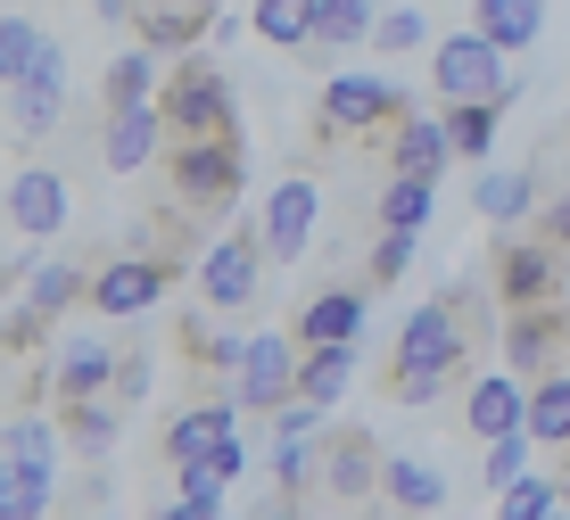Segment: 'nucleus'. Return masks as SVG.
Instances as JSON below:
<instances>
[{
  "mask_svg": "<svg viewBox=\"0 0 570 520\" xmlns=\"http://www.w3.org/2000/svg\"><path fill=\"white\" fill-rule=\"evenodd\" d=\"M157 116H166L174 141H215V133H240V99L232 75L215 67V50H183L157 84Z\"/></svg>",
  "mask_w": 570,
  "mask_h": 520,
  "instance_id": "1",
  "label": "nucleus"
},
{
  "mask_svg": "<svg viewBox=\"0 0 570 520\" xmlns=\"http://www.w3.org/2000/svg\"><path fill=\"white\" fill-rule=\"evenodd\" d=\"M166 183L190 215H232L248 190V141L240 133H215V141H174L166 149Z\"/></svg>",
  "mask_w": 570,
  "mask_h": 520,
  "instance_id": "2",
  "label": "nucleus"
},
{
  "mask_svg": "<svg viewBox=\"0 0 570 520\" xmlns=\"http://www.w3.org/2000/svg\"><path fill=\"white\" fill-rule=\"evenodd\" d=\"M430 91H439V108H463V99H504V108H513L521 75L504 67V50L488 42L480 26H463V33H439V42H430Z\"/></svg>",
  "mask_w": 570,
  "mask_h": 520,
  "instance_id": "3",
  "label": "nucleus"
},
{
  "mask_svg": "<svg viewBox=\"0 0 570 520\" xmlns=\"http://www.w3.org/2000/svg\"><path fill=\"white\" fill-rule=\"evenodd\" d=\"M314 116H323V133L340 141V133H356V141H389V125H405L414 116V99H405L389 75H331L323 99H314Z\"/></svg>",
  "mask_w": 570,
  "mask_h": 520,
  "instance_id": "4",
  "label": "nucleus"
},
{
  "mask_svg": "<svg viewBox=\"0 0 570 520\" xmlns=\"http://www.w3.org/2000/svg\"><path fill=\"white\" fill-rule=\"evenodd\" d=\"M257 290H265V239L248 224L215 232L199 248V297L215 314H240V306H257Z\"/></svg>",
  "mask_w": 570,
  "mask_h": 520,
  "instance_id": "5",
  "label": "nucleus"
},
{
  "mask_svg": "<svg viewBox=\"0 0 570 520\" xmlns=\"http://www.w3.org/2000/svg\"><path fill=\"white\" fill-rule=\"evenodd\" d=\"M166 290H174V265H166L157 248H132V256H108V265L91 273V297H83V306L100 314V323H141Z\"/></svg>",
  "mask_w": 570,
  "mask_h": 520,
  "instance_id": "6",
  "label": "nucleus"
},
{
  "mask_svg": "<svg viewBox=\"0 0 570 520\" xmlns=\"http://www.w3.org/2000/svg\"><path fill=\"white\" fill-rule=\"evenodd\" d=\"M463 355H471V331H463V297H455V290H439V297H422V306L397 323V355H389V364L463 372Z\"/></svg>",
  "mask_w": 570,
  "mask_h": 520,
  "instance_id": "7",
  "label": "nucleus"
},
{
  "mask_svg": "<svg viewBox=\"0 0 570 520\" xmlns=\"http://www.w3.org/2000/svg\"><path fill=\"white\" fill-rule=\"evenodd\" d=\"M314 215H323V190L306 174H282L257 207V239H265V265H298L306 239H314Z\"/></svg>",
  "mask_w": 570,
  "mask_h": 520,
  "instance_id": "8",
  "label": "nucleus"
},
{
  "mask_svg": "<svg viewBox=\"0 0 570 520\" xmlns=\"http://www.w3.org/2000/svg\"><path fill=\"white\" fill-rule=\"evenodd\" d=\"M289 389H298V331H257V339H248V355H240V372H232L240 413L289 405Z\"/></svg>",
  "mask_w": 570,
  "mask_h": 520,
  "instance_id": "9",
  "label": "nucleus"
},
{
  "mask_svg": "<svg viewBox=\"0 0 570 520\" xmlns=\"http://www.w3.org/2000/svg\"><path fill=\"white\" fill-rule=\"evenodd\" d=\"M58 116H67V50L50 42L42 67L9 84V133H17V141H50Z\"/></svg>",
  "mask_w": 570,
  "mask_h": 520,
  "instance_id": "10",
  "label": "nucleus"
},
{
  "mask_svg": "<svg viewBox=\"0 0 570 520\" xmlns=\"http://www.w3.org/2000/svg\"><path fill=\"white\" fill-rule=\"evenodd\" d=\"M554 290H562V248H546V239H504L497 248V297L513 314L554 306Z\"/></svg>",
  "mask_w": 570,
  "mask_h": 520,
  "instance_id": "11",
  "label": "nucleus"
},
{
  "mask_svg": "<svg viewBox=\"0 0 570 520\" xmlns=\"http://www.w3.org/2000/svg\"><path fill=\"white\" fill-rule=\"evenodd\" d=\"M224 438H240V396H199L190 413H174V422L157 430V454L183 471V463H207Z\"/></svg>",
  "mask_w": 570,
  "mask_h": 520,
  "instance_id": "12",
  "label": "nucleus"
},
{
  "mask_svg": "<svg viewBox=\"0 0 570 520\" xmlns=\"http://www.w3.org/2000/svg\"><path fill=\"white\" fill-rule=\"evenodd\" d=\"M529 413V380L521 372H480L463 389V430L480 438V447H497V438H513Z\"/></svg>",
  "mask_w": 570,
  "mask_h": 520,
  "instance_id": "13",
  "label": "nucleus"
},
{
  "mask_svg": "<svg viewBox=\"0 0 570 520\" xmlns=\"http://www.w3.org/2000/svg\"><path fill=\"white\" fill-rule=\"evenodd\" d=\"M0 198H9V224L26 232V239L67 232V174H58V166H17Z\"/></svg>",
  "mask_w": 570,
  "mask_h": 520,
  "instance_id": "14",
  "label": "nucleus"
},
{
  "mask_svg": "<svg viewBox=\"0 0 570 520\" xmlns=\"http://www.w3.org/2000/svg\"><path fill=\"white\" fill-rule=\"evenodd\" d=\"M108 389H116V347L100 331H75L50 364V396L58 405H83V396H108Z\"/></svg>",
  "mask_w": 570,
  "mask_h": 520,
  "instance_id": "15",
  "label": "nucleus"
},
{
  "mask_svg": "<svg viewBox=\"0 0 570 520\" xmlns=\"http://www.w3.org/2000/svg\"><path fill=\"white\" fill-rule=\"evenodd\" d=\"M215 0H141V17H132V26H141V50H207V33H215Z\"/></svg>",
  "mask_w": 570,
  "mask_h": 520,
  "instance_id": "16",
  "label": "nucleus"
},
{
  "mask_svg": "<svg viewBox=\"0 0 570 520\" xmlns=\"http://www.w3.org/2000/svg\"><path fill=\"white\" fill-rule=\"evenodd\" d=\"M289 331H298V347H356V331H364V290H347V282L314 290L306 306L289 314Z\"/></svg>",
  "mask_w": 570,
  "mask_h": 520,
  "instance_id": "17",
  "label": "nucleus"
},
{
  "mask_svg": "<svg viewBox=\"0 0 570 520\" xmlns=\"http://www.w3.org/2000/svg\"><path fill=\"white\" fill-rule=\"evenodd\" d=\"M381 463H389V454L372 447V430L347 422V430L323 447V488L340 496V504H364V496H381Z\"/></svg>",
  "mask_w": 570,
  "mask_h": 520,
  "instance_id": "18",
  "label": "nucleus"
},
{
  "mask_svg": "<svg viewBox=\"0 0 570 520\" xmlns=\"http://www.w3.org/2000/svg\"><path fill=\"white\" fill-rule=\"evenodd\" d=\"M166 141H174V133H166V116H157V99H149V108H116L108 133H100V166L108 174H141L149 157H166Z\"/></svg>",
  "mask_w": 570,
  "mask_h": 520,
  "instance_id": "19",
  "label": "nucleus"
},
{
  "mask_svg": "<svg viewBox=\"0 0 570 520\" xmlns=\"http://www.w3.org/2000/svg\"><path fill=\"white\" fill-rule=\"evenodd\" d=\"M455 166V141H446V116H405V125H389V174H422V183H439V174Z\"/></svg>",
  "mask_w": 570,
  "mask_h": 520,
  "instance_id": "20",
  "label": "nucleus"
},
{
  "mask_svg": "<svg viewBox=\"0 0 570 520\" xmlns=\"http://www.w3.org/2000/svg\"><path fill=\"white\" fill-rule=\"evenodd\" d=\"M554 347H562V314L554 306H529V314L504 323V372L546 380V372H554Z\"/></svg>",
  "mask_w": 570,
  "mask_h": 520,
  "instance_id": "21",
  "label": "nucleus"
},
{
  "mask_svg": "<svg viewBox=\"0 0 570 520\" xmlns=\"http://www.w3.org/2000/svg\"><path fill=\"white\" fill-rule=\"evenodd\" d=\"M58 447H67V438H58V422L42 405H17L9 422H0V454H9L17 471H42V479H58Z\"/></svg>",
  "mask_w": 570,
  "mask_h": 520,
  "instance_id": "22",
  "label": "nucleus"
},
{
  "mask_svg": "<svg viewBox=\"0 0 570 520\" xmlns=\"http://www.w3.org/2000/svg\"><path fill=\"white\" fill-rule=\"evenodd\" d=\"M372 26H381V0H314V58H347L372 42Z\"/></svg>",
  "mask_w": 570,
  "mask_h": 520,
  "instance_id": "23",
  "label": "nucleus"
},
{
  "mask_svg": "<svg viewBox=\"0 0 570 520\" xmlns=\"http://www.w3.org/2000/svg\"><path fill=\"white\" fill-rule=\"evenodd\" d=\"M471 207H480L497 232H513L521 215L538 207V174H529V166H480V183H471Z\"/></svg>",
  "mask_w": 570,
  "mask_h": 520,
  "instance_id": "24",
  "label": "nucleus"
},
{
  "mask_svg": "<svg viewBox=\"0 0 570 520\" xmlns=\"http://www.w3.org/2000/svg\"><path fill=\"white\" fill-rule=\"evenodd\" d=\"M17 297H26L33 314H50V323H58L67 306H83V297H91V273H83V265H67V256H42V248H33L26 290H17Z\"/></svg>",
  "mask_w": 570,
  "mask_h": 520,
  "instance_id": "25",
  "label": "nucleus"
},
{
  "mask_svg": "<svg viewBox=\"0 0 570 520\" xmlns=\"http://www.w3.org/2000/svg\"><path fill=\"white\" fill-rule=\"evenodd\" d=\"M521 430H529V447L570 454V372H562V364L546 372V380H529V413H521Z\"/></svg>",
  "mask_w": 570,
  "mask_h": 520,
  "instance_id": "26",
  "label": "nucleus"
},
{
  "mask_svg": "<svg viewBox=\"0 0 570 520\" xmlns=\"http://www.w3.org/2000/svg\"><path fill=\"white\" fill-rule=\"evenodd\" d=\"M381 496H389V504H397V512H439L446 504V471L439 463H422V454H389V463H381Z\"/></svg>",
  "mask_w": 570,
  "mask_h": 520,
  "instance_id": "27",
  "label": "nucleus"
},
{
  "mask_svg": "<svg viewBox=\"0 0 570 520\" xmlns=\"http://www.w3.org/2000/svg\"><path fill=\"white\" fill-rule=\"evenodd\" d=\"M471 26H480L504 58H521L546 33V0H471Z\"/></svg>",
  "mask_w": 570,
  "mask_h": 520,
  "instance_id": "28",
  "label": "nucleus"
},
{
  "mask_svg": "<svg viewBox=\"0 0 570 520\" xmlns=\"http://www.w3.org/2000/svg\"><path fill=\"white\" fill-rule=\"evenodd\" d=\"M347 380H356V347H298V389L289 396H306V405H340L347 396Z\"/></svg>",
  "mask_w": 570,
  "mask_h": 520,
  "instance_id": "29",
  "label": "nucleus"
},
{
  "mask_svg": "<svg viewBox=\"0 0 570 520\" xmlns=\"http://www.w3.org/2000/svg\"><path fill=\"white\" fill-rule=\"evenodd\" d=\"M116 422H125V405H108V396H83V405H58V438H67L83 463H100L116 447Z\"/></svg>",
  "mask_w": 570,
  "mask_h": 520,
  "instance_id": "30",
  "label": "nucleus"
},
{
  "mask_svg": "<svg viewBox=\"0 0 570 520\" xmlns=\"http://www.w3.org/2000/svg\"><path fill=\"white\" fill-rule=\"evenodd\" d=\"M157 84H166V58H157V50H125V58L108 67L100 99H108V116H116V108H149Z\"/></svg>",
  "mask_w": 570,
  "mask_h": 520,
  "instance_id": "31",
  "label": "nucleus"
},
{
  "mask_svg": "<svg viewBox=\"0 0 570 520\" xmlns=\"http://www.w3.org/2000/svg\"><path fill=\"white\" fill-rule=\"evenodd\" d=\"M248 33L273 50H306L314 42V0H257L248 9Z\"/></svg>",
  "mask_w": 570,
  "mask_h": 520,
  "instance_id": "32",
  "label": "nucleus"
},
{
  "mask_svg": "<svg viewBox=\"0 0 570 520\" xmlns=\"http://www.w3.org/2000/svg\"><path fill=\"white\" fill-rule=\"evenodd\" d=\"M430 215H439V183H422V174H389V190H381V232H422Z\"/></svg>",
  "mask_w": 570,
  "mask_h": 520,
  "instance_id": "33",
  "label": "nucleus"
},
{
  "mask_svg": "<svg viewBox=\"0 0 570 520\" xmlns=\"http://www.w3.org/2000/svg\"><path fill=\"white\" fill-rule=\"evenodd\" d=\"M497 125H504V99H463V108H446V141H455V157H471V166L497 149Z\"/></svg>",
  "mask_w": 570,
  "mask_h": 520,
  "instance_id": "34",
  "label": "nucleus"
},
{
  "mask_svg": "<svg viewBox=\"0 0 570 520\" xmlns=\"http://www.w3.org/2000/svg\"><path fill=\"white\" fill-rule=\"evenodd\" d=\"M50 496H58V479L17 471L9 454H0V520H50Z\"/></svg>",
  "mask_w": 570,
  "mask_h": 520,
  "instance_id": "35",
  "label": "nucleus"
},
{
  "mask_svg": "<svg viewBox=\"0 0 570 520\" xmlns=\"http://www.w3.org/2000/svg\"><path fill=\"white\" fill-rule=\"evenodd\" d=\"M546 512H562V479L554 471H521L513 488L497 496V512H488V520H546Z\"/></svg>",
  "mask_w": 570,
  "mask_h": 520,
  "instance_id": "36",
  "label": "nucleus"
},
{
  "mask_svg": "<svg viewBox=\"0 0 570 520\" xmlns=\"http://www.w3.org/2000/svg\"><path fill=\"white\" fill-rule=\"evenodd\" d=\"M42 50H50V33L33 26L26 9H17V17H0V84H17V75H33V67H42Z\"/></svg>",
  "mask_w": 570,
  "mask_h": 520,
  "instance_id": "37",
  "label": "nucleus"
},
{
  "mask_svg": "<svg viewBox=\"0 0 570 520\" xmlns=\"http://www.w3.org/2000/svg\"><path fill=\"white\" fill-rule=\"evenodd\" d=\"M50 347V314H33L26 297H9L0 306V355H17V364H33V355Z\"/></svg>",
  "mask_w": 570,
  "mask_h": 520,
  "instance_id": "38",
  "label": "nucleus"
},
{
  "mask_svg": "<svg viewBox=\"0 0 570 520\" xmlns=\"http://www.w3.org/2000/svg\"><path fill=\"white\" fill-rule=\"evenodd\" d=\"M422 42H430V17L414 9V0H397V9H381V26H372V42H364V50L405 58V50H422Z\"/></svg>",
  "mask_w": 570,
  "mask_h": 520,
  "instance_id": "39",
  "label": "nucleus"
},
{
  "mask_svg": "<svg viewBox=\"0 0 570 520\" xmlns=\"http://www.w3.org/2000/svg\"><path fill=\"white\" fill-rule=\"evenodd\" d=\"M314 471H323V447H314V438H273V479H282V496H306Z\"/></svg>",
  "mask_w": 570,
  "mask_h": 520,
  "instance_id": "40",
  "label": "nucleus"
},
{
  "mask_svg": "<svg viewBox=\"0 0 570 520\" xmlns=\"http://www.w3.org/2000/svg\"><path fill=\"white\" fill-rule=\"evenodd\" d=\"M529 454H538V447H529V430H513V438H497V447H480V479H488V488H513V479L529 471Z\"/></svg>",
  "mask_w": 570,
  "mask_h": 520,
  "instance_id": "41",
  "label": "nucleus"
},
{
  "mask_svg": "<svg viewBox=\"0 0 570 520\" xmlns=\"http://www.w3.org/2000/svg\"><path fill=\"white\" fill-rule=\"evenodd\" d=\"M174 479H183V504L199 512V520H224V496H232V479L215 471V463H183Z\"/></svg>",
  "mask_w": 570,
  "mask_h": 520,
  "instance_id": "42",
  "label": "nucleus"
},
{
  "mask_svg": "<svg viewBox=\"0 0 570 520\" xmlns=\"http://www.w3.org/2000/svg\"><path fill=\"white\" fill-rule=\"evenodd\" d=\"M446 380H455V372H430V364H389V396H397V405H439V396H446Z\"/></svg>",
  "mask_w": 570,
  "mask_h": 520,
  "instance_id": "43",
  "label": "nucleus"
},
{
  "mask_svg": "<svg viewBox=\"0 0 570 520\" xmlns=\"http://www.w3.org/2000/svg\"><path fill=\"white\" fill-rule=\"evenodd\" d=\"M414 239L422 232H381V239H372V282H405V265H414Z\"/></svg>",
  "mask_w": 570,
  "mask_h": 520,
  "instance_id": "44",
  "label": "nucleus"
},
{
  "mask_svg": "<svg viewBox=\"0 0 570 520\" xmlns=\"http://www.w3.org/2000/svg\"><path fill=\"white\" fill-rule=\"evenodd\" d=\"M149 396V355L141 347H125L116 355V389H108V405H141Z\"/></svg>",
  "mask_w": 570,
  "mask_h": 520,
  "instance_id": "45",
  "label": "nucleus"
},
{
  "mask_svg": "<svg viewBox=\"0 0 570 520\" xmlns=\"http://www.w3.org/2000/svg\"><path fill=\"white\" fill-rule=\"evenodd\" d=\"M273 438H323V405H306V396L273 405Z\"/></svg>",
  "mask_w": 570,
  "mask_h": 520,
  "instance_id": "46",
  "label": "nucleus"
},
{
  "mask_svg": "<svg viewBox=\"0 0 570 520\" xmlns=\"http://www.w3.org/2000/svg\"><path fill=\"white\" fill-rule=\"evenodd\" d=\"M538 239L570 256V190H562V198H546V215H538Z\"/></svg>",
  "mask_w": 570,
  "mask_h": 520,
  "instance_id": "47",
  "label": "nucleus"
},
{
  "mask_svg": "<svg viewBox=\"0 0 570 520\" xmlns=\"http://www.w3.org/2000/svg\"><path fill=\"white\" fill-rule=\"evenodd\" d=\"M207 463H215V471H224V479H240V471H248V447H240V438H224V447H215V454H207Z\"/></svg>",
  "mask_w": 570,
  "mask_h": 520,
  "instance_id": "48",
  "label": "nucleus"
},
{
  "mask_svg": "<svg viewBox=\"0 0 570 520\" xmlns=\"http://www.w3.org/2000/svg\"><path fill=\"white\" fill-rule=\"evenodd\" d=\"M91 17H100V26H132V17H141V0H91Z\"/></svg>",
  "mask_w": 570,
  "mask_h": 520,
  "instance_id": "49",
  "label": "nucleus"
},
{
  "mask_svg": "<svg viewBox=\"0 0 570 520\" xmlns=\"http://www.w3.org/2000/svg\"><path fill=\"white\" fill-rule=\"evenodd\" d=\"M265 520H306V504H298V496H282V504H273Z\"/></svg>",
  "mask_w": 570,
  "mask_h": 520,
  "instance_id": "50",
  "label": "nucleus"
},
{
  "mask_svg": "<svg viewBox=\"0 0 570 520\" xmlns=\"http://www.w3.org/2000/svg\"><path fill=\"white\" fill-rule=\"evenodd\" d=\"M141 520H199L190 504H157V512H141Z\"/></svg>",
  "mask_w": 570,
  "mask_h": 520,
  "instance_id": "51",
  "label": "nucleus"
},
{
  "mask_svg": "<svg viewBox=\"0 0 570 520\" xmlns=\"http://www.w3.org/2000/svg\"><path fill=\"white\" fill-rule=\"evenodd\" d=\"M372 520H422V512H397V504H389V512H372Z\"/></svg>",
  "mask_w": 570,
  "mask_h": 520,
  "instance_id": "52",
  "label": "nucleus"
},
{
  "mask_svg": "<svg viewBox=\"0 0 570 520\" xmlns=\"http://www.w3.org/2000/svg\"><path fill=\"white\" fill-rule=\"evenodd\" d=\"M554 479H562V504H570V463H562V471H554Z\"/></svg>",
  "mask_w": 570,
  "mask_h": 520,
  "instance_id": "53",
  "label": "nucleus"
},
{
  "mask_svg": "<svg viewBox=\"0 0 570 520\" xmlns=\"http://www.w3.org/2000/svg\"><path fill=\"white\" fill-rule=\"evenodd\" d=\"M546 520H570V504H562V512H546Z\"/></svg>",
  "mask_w": 570,
  "mask_h": 520,
  "instance_id": "54",
  "label": "nucleus"
},
{
  "mask_svg": "<svg viewBox=\"0 0 570 520\" xmlns=\"http://www.w3.org/2000/svg\"><path fill=\"white\" fill-rule=\"evenodd\" d=\"M91 520H108V512H91Z\"/></svg>",
  "mask_w": 570,
  "mask_h": 520,
  "instance_id": "55",
  "label": "nucleus"
},
{
  "mask_svg": "<svg viewBox=\"0 0 570 520\" xmlns=\"http://www.w3.org/2000/svg\"><path fill=\"white\" fill-rule=\"evenodd\" d=\"M224 520H232V512H224Z\"/></svg>",
  "mask_w": 570,
  "mask_h": 520,
  "instance_id": "56",
  "label": "nucleus"
}]
</instances>
